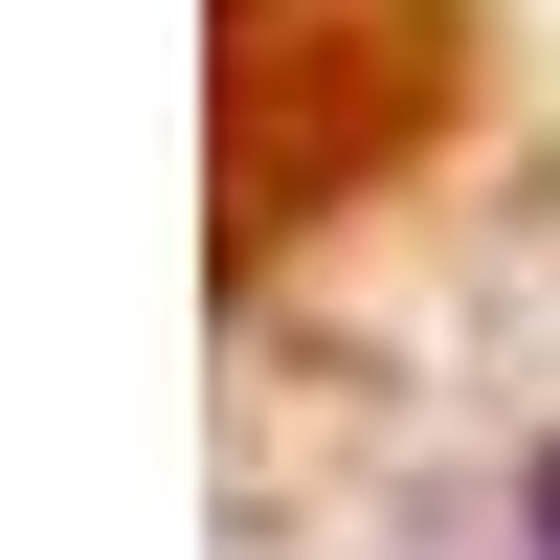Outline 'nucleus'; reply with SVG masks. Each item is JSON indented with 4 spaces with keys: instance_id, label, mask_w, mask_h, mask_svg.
I'll return each mask as SVG.
<instances>
[{
    "instance_id": "obj_1",
    "label": "nucleus",
    "mask_w": 560,
    "mask_h": 560,
    "mask_svg": "<svg viewBox=\"0 0 560 560\" xmlns=\"http://www.w3.org/2000/svg\"><path fill=\"white\" fill-rule=\"evenodd\" d=\"M538 560H560V448H538Z\"/></svg>"
}]
</instances>
